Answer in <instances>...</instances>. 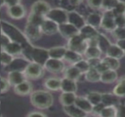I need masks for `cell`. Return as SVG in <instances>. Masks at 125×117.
<instances>
[{"mask_svg":"<svg viewBox=\"0 0 125 117\" xmlns=\"http://www.w3.org/2000/svg\"><path fill=\"white\" fill-rule=\"evenodd\" d=\"M30 101L33 106L39 109H48L53 106V95L44 90H37L31 94Z\"/></svg>","mask_w":125,"mask_h":117,"instance_id":"6da1fadb","label":"cell"},{"mask_svg":"<svg viewBox=\"0 0 125 117\" xmlns=\"http://www.w3.org/2000/svg\"><path fill=\"white\" fill-rule=\"evenodd\" d=\"M1 28H2V32L4 33L12 42L18 43L22 46L23 45L27 44L28 40L25 37L24 34H23L17 28H15L14 26L11 25L10 23L1 21Z\"/></svg>","mask_w":125,"mask_h":117,"instance_id":"7a4b0ae2","label":"cell"},{"mask_svg":"<svg viewBox=\"0 0 125 117\" xmlns=\"http://www.w3.org/2000/svg\"><path fill=\"white\" fill-rule=\"evenodd\" d=\"M68 49L75 51L80 54H84L89 45L87 40H86L79 34L69 39L68 41Z\"/></svg>","mask_w":125,"mask_h":117,"instance_id":"3957f363","label":"cell"},{"mask_svg":"<svg viewBox=\"0 0 125 117\" xmlns=\"http://www.w3.org/2000/svg\"><path fill=\"white\" fill-rule=\"evenodd\" d=\"M44 67L41 64H39L35 62H30L25 70L23 71V73L26 76V78L36 80L42 78L44 75Z\"/></svg>","mask_w":125,"mask_h":117,"instance_id":"277c9868","label":"cell"},{"mask_svg":"<svg viewBox=\"0 0 125 117\" xmlns=\"http://www.w3.org/2000/svg\"><path fill=\"white\" fill-rule=\"evenodd\" d=\"M67 15L68 12L62 8H53L51 9L45 18L60 25L67 23Z\"/></svg>","mask_w":125,"mask_h":117,"instance_id":"5b68a950","label":"cell"},{"mask_svg":"<svg viewBox=\"0 0 125 117\" xmlns=\"http://www.w3.org/2000/svg\"><path fill=\"white\" fill-rule=\"evenodd\" d=\"M29 55L31 59H32L33 62L37 63L42 66H44L47 60L49 59L48 50L41 48L32 47L29 51Z\"/></svg>","mask_w":125,"mask_h":117,"instance_id":"8992f818","label":"cell"},{"mask_svg":"<svg viewBox=\"0 0 125 117\" xmlns=\"http://www.w3.org/2000/svg\"><path fill=\"white\" fill-rule=\"evenodd\" d=\"M100 26L106 31L113 32L116 28V25L115 23V15L112 10L105 11L102 15V21Z\"/></svg>","mask_w":125,"mask_h":117,"instance_id":"52a82bcc","label":"cell"},{"mask_svg":"<svg viewBox=\"0 0 125 117\" xmlns=\"http://www.w3.org/2000/svg\"><path fill=\"white\" fill-rule=\"evenodd\" d=\"M43 67L45 70L52 73H59L64 71L65 69V66L62 60L51 58L47 60Z\"/></svg>","mask_w":125,"mask_h":117,"instance_id":"ba28073f","label":"cell"},{"mask_svg":"<svg viewBox=\"0 0 125 117\" xmlns=\"http://www.w3.org/2000/svg\"><path fill=\"white\" fill-rule=\"evenodd\" d=\"M58 32L60 33V34L66 38V39H70L73 37L79 34V29H78L75 26L73 25L67 23L60 24L59 25V30Z\"/></svg>","mask_w":125,"mask_h":117,"instance_id":"9c48e42d","label":"cell"},{"mask_svg":"<svg viewBox=\"0 0 125 117\" xmlns=\"http://www.w3.org/2000/svg\"><path fill=\"white\" fill-rule=\"evenodd\" d=\"M29 63L30 62L28 59L15 58L8 66L5 67V70L9 73L12 71H19L23 73V71L25 70V69L26 68Z\"/></svg>","mask_w":125,"mask_h":117,"instance_id":"30bf717a","label":"cell"},{"mask_svg":"<svg viewBox=\"0 0 125 117\" xmlns=\"http://www.w3.org/2000/svg\"><path fill=\"white\" fill-rule=\"evenodd\" d=\"M67 22L73 25L74 26H75L79 30L86 24V20L84 19V18L79 12L75 10L68 12Z\"/></svg>","mask_w":125,"mask_h":117,"instance_id":"8fae6325","label":"cell"},{"mask_svg":"<svg viewBox=\"0 0 125 117\" xmlns=\"http://www.w3.org/2000/svg\"><path fill=\"white\" fill-rule=\"evenodd\" d=\"M51 10L50 4L44 1H38L34 2L31 6V13L45 17L48 12Z\"/></svg>","mask_w":125,"mask_h":117,"instance_id":"7c38bea8","label":"cell"},{"mask_svg":"<svg viewBox=\"0 0 125 117\" xmlns=\"http://www.w3.org/2000/svg\"><path fill=\"white\" fill-rule=\"evenodd\" d=\"M7 13L13 19H21L25 16L26 10L24 7L17 1L15 4L8 6Z\"/></svg>","mask_w":125,"mask_h":117,"instance_id":"4fadbf2b","label":"cell"},{"mask_svg":"<svg viewBox=\"0 0 125 117\" xmlns=\"http://www.w3.org/2000/svg\"><path fill=\"white\" fill-rule=\"evenodd\" d=\"M42 33L40 27L29 23L26 24L24 30V35L28 40H37L42 36Z\"/></svg>","mask_w":125,"mask_h":117,"instance_id":"5bb4252c","label":"cell"},{"mask_svg":"<svg viewBox=\"0 0 125 117\" xmlns=\"http://www.w3.org/2000/svg\"><path fill=\"white\" fill-rule=\"evenodd\" d=\"M40 29L42 34L47 35H52L58 32L59 25L55 22L45 18V21L40 26Z\"/></svg>","mask_w":125,"mask_h":117,"instance_id":"9a60e30c","label":"cell"},{"mask_svg":"<svg viewBox=\"0 0 125 117\" xmlns=\"http://www.w3.org/2000/svg\"><path fill=\"white\" fill-rule=\"evenodd\" d=\"M102 103L105 106H115V107H118L121 104L119 97L116 96L114 93L102 94Z\"/></svg>","mask_w":125,"mask_h":117,"instance_id":"2e32d148","label":"cell"},{"mask_svg":"<svg viewBox=\"0 0 125 117\" xmlns=\"http://www.w3.org/2000/svg\"><path fill=\"white\" fill-rule=\"evenodd\" d=\"M14 92L16 95H28L31 94L32 92V85L28 81H24L23 82L14 86Z\"/></svg>","mask_w":125,"mask_h":117,"instance_id":"e0dca14e","label":"cell"},{"mask_svg":"<svg viewBox=\"0 0 125 117\" xmlns=\"http://www.w3.org/2000/svg\"><path fill=\"white\" fill-rule=\"evenodd\" d=\"M79 34L82 36L86 40H89L92 38L97 37L99 34V32H97V29L88 24H86L83 28L79 30Z\"/></svg>","mask_w":125,"mask_h":117,"instance_id":"ac0fdd59","label":"cell"},{"mask_svg":"<svg viewBox=\"0 0 125 117\" xmlns=\"http://www.w3.org/2000/svg\"><path fill=\"white\" fill-rule=\"evenodd\" d=\"M10 86H15L16 85L23 82L26 81V76L23 72L19 71H12L10 72L8 74V79H7Z\"/></svg>","mask_w":125,"mask_h":117,"instance_id":"d6986e66","label":"cell"},{"mask_svg":"<svg viewBox=\"0 0 125 117\" xmlns=\"http://www.w3.org/2000/svg\"><path fill=\"white\" fill-rule=\"evenodd\" d=\"M61 90L62 91V92L75 93L78 90L76 81L67 78H64L63 79H62L61 82Z\"/></svg>","mask_w":125,"mask_h":117,"instance_id":"ffe728a7","label":"cell"},{"mask_svg":"<svg viewBox=\"0 0 125 117\" xmlns=\"http://www.w3.org/2000/svg\"><path fill=\"white\" fill-rule=\"evenodd\" d=\"M74 105H75L78 108H79L81 110L86 112V114L92 112L93 106L90 103V102L86 99V97H77Z\"/></svg>","mask_w":125,"mask_h":117,"instance_id":"44dd1931","label":"cell"},{"mask_svg":"<svg viewBox=\"0 0 125 117\" xmlns=\"http://www.w3.org/2000/svg\"><path fill=\"white\" fill-rule=\"evenodd\" d=\"M63 111L66 114L70 117H86L88 114L78 108L75 105L63 106Z\"/></svg>","mask_w":125,"mask_h":117,"instance_id":"7402d4cb","label":"cell"},{"mask_svg":"<svg viewBox=\"0 0 125 117\" xmlns=\"http://www.w3.org/2000/svg\"><path fill=\"white\" fill-rule=\"evenodd\" d=\"M2 51L7 52V53L13 56L15 55H18L22 53L23 47L20 43L11 41L7 45H6L4 47L2 48Z\"/></svg>","mask_w":125,"mask_h":117,"instance_id":"603a6c76","label":"cell"},{"mask_svg":"<svg viewBox=\"0 0 125 117\" xmlns=\"http://www.w3.org/2000/svg\"><path fill=\"white\" fill-rule=\"evenodd\" d=\"M67 49V48L63 47V46H59V47H54V48H50L48 50L49 58L59 59V60L64 59Z\"/></svg>","mask_w":125,"mask_h":117,"instance_id":"cb8c5ba5","label":"cell"},{"mask_svg":"<svg viewBox=\"0 0 125 117\" xmlns=\"http://www.w3.org/2000/svg\"><path fill=\"white\" fill-rule=\"evenodd\" d=\"M97 39V47L99 48V49L100 50L102 53L106 54L108 48L111 45L110 40L108 39V37L106 36H105L103 34H100V33H99Z\"/></svg>","mask_w":125,"mask_h":117,"instance_id":"d4e9b609","label":"cell"},{"mask_svg":"<svg viewBox=\"0 0 125 117\" xmlns=\"http://www.w3.org/2000/svg\"><path fill=\"white\" fill-rule=\"evenodd\" d=\"M76 97L77 96L75 93L62 92L59 97V101L63 106H69L75 104Z\"/></svg>","mask_w":125,"mask_h":117,"instance_id":"484cf974","label":"cell"},{"mask_svg":"<svg viewBox=\"0 0 125 117\" xmlns=\"http://www.w3.org/2000/svg\"><path fill=\"white\" fill-rule=\"evenodd\" d=\"M106 55L107 56L115 58L119 60L125 56V51L122 48H120L116 44H111L106 53Z\"/></svg>","mask_w":125,"mask_h":117,"instance_id":"4316f807","label":"cell"},{"mask_svg":"<svg viewBox=\"0 0 125 117\" xmlns=\"http://www.w3.org/2000/svg\"><path fill=\"white\" fill-rule=\"evenodd\" d=\"M118 79V74L116 70H108L100 75V81L104 84H112Z\"/></svg>","mask_w":125,"mask_h":117,"instance_id":"83f0119b","label":"cell"},{"mask_svg":"<svg viewBox=\"0 0 125 117\" xmlns=\"http://www.w3.org/2000/svg\"><path fill=\"white\" fill-rule=\"evenodd\" d=\"M64 59L65 61H67V62H69V63L75 64L78 62L82 60L83 57H82L81 54H80V53H77L75 51H73L70 50V49L67 48V51L65 53Z\"/></svg>","mask_w":125,"mask_h":117,"instance_id":"f1b7e54d","label":"cell"},{"mask_svg":"<svg viewBox=\"0 0 125 117\" xmlns=\"http://www.w3.org/2000/svg\"><path fill=\"white\" fill-rule=\"evenodd\" d=\"M101 21H102V15H100L99 13L93 12L88 15L86 23V24L96 29L100 26Z\"/></svg>","mask_w":125,"mask_h":117,"instance_id":"f546056e","label":"cell"},{"mask_svg":"<svg viewBox=\"0 0 125 117\" xmlns=\"http://www.w3.org/2000/svg\"><path fill=\"white\" fill-rule=\"evenodd\" d=\"M82 75L83 74L73 65L64 70V78H69L75 81H77L81 77Z\"/></svg>","mask_w":125,"mask_h":117,"instance_id":"4dcf8cb0","label":"cell"},{"mask_svg":"<svg viewBox=\"0 0 125 117\" xmlns=\"http://www.w3.org/2000/svg\"><path fill=\"white\" fill-rule=\"evenodd\" d=\"M62 80L57 78H49L45 81V86L51 91H58L61 89Z\"/></svg>","mask_w":125,"mask_h":117,"instance_id":"1f68e13d","label":"cell"},{"mask_svg":"<svg viewBox=\"0 0 125 117\" xmlns=\"http://www.w3.org/2000/svg\"><path fill=\"white\" fill-rule=\"evenodd\" d=\"M100 73L95 68H90L85 73V79L91 83L100 81Z\"/></svg>","mask_w":125,"mask_h":117,"instance_id":"d6a6232c","label":"cell"},{"mask_svg":"<svg viewBox=\"0 0 125 117\" xmlns=\"http://www.w3.org/2000/svg\"><path fill=\"white\" fill-rule=\"evenodd\" d=\"M102 54V52L97 46H88L86 50L84 55L88 59H99Z\"/></svg>","mask_w":125,"mask_h":117,"instance_id":"836d02e7","label":"cell"},{"mask_svg":"<svg viewBox=\"0 0 125 117\" xmlns=\"http://www.w3.org/2000/svg\"><path fill=\"white\" fill-rule=\"evenodd\" d=\"M103 61L105 63V64L108 66L109 70H113L116 71L120 67L119 60L115 58H112V57L106 56L104 59H103Z\"/></svg>","mask_w":125,"mask_h":117,"instance_id":"e575fe53","label":"cell"},{"mask_svg":"<svg viewBox=\"0 0 125 117\" xmlns=\"http://www.w3.org/2000/svg\"><path fill=\"white\" fill-rule=\"evenodd\" d=\"M86 97L93 106L102 103V93L97 92H91L87 94Z\"/></svg>","mask_w":125,"mask_h":117,"instance_id":"d590c367","label":"cell"},{"mask_svg":"<svg viewBox=\"0 0 125 117\" xmlns=\"http://www.w3.org/2000/svg\"><path fill=\"white\" fill-rule=\"evenodd\" d=\"M45 19V17H42L40 15H37L31 13L28 18V23H27L40 27V26L42 25V23H43Z\"/></svg>","mask_w":125,"mask_h":117,"instance_id":"8d00e7d4","label":"cell"},{"mask_svg":"<svg viewBox=\"0 0 125 117\" xmlns=\"http://www.w3.org/2000/svg\"><path fill=\"white\" fill-rule=\"evenodd\" d=\"M116 107L115 106H105L100 113V117H116Z\"/></svg>","mask_w":125,"mask_h":117,"instance_id":"74e56055","label":"cell"},{"mask_svg":"<svg viewBox=\"0 0 125 117\" xmlns=\"http://www.w3.org/2000/svg\"><path fill=\"white\" fill-rule=\"evenodd\" d=\"M73 66H75L82 74H85L90 69V66L88 61L84 60L83 59L73 64Z\"/></svg>","mask_w":125,"mask_h":117,"instance_id":"f35d334b","label":"cell"},{"mask_svg":"<svg viewBox=\"0 0 125 117\" xmlns=\"http://www.w3.org/2000/svg\"><path fill=\"white\" fill-rule=\"evenodd\" d=\"M113 13L114 14L115 17L118 15H125V2L122 1H118L116 7L112 10Z\"/></svg>","mask_w":125,"mask_h":117,"instance_id":"ab89813d","label":"cell"},{"mask_svg":"<svg viewBox=\"0 0 125 117\" xmlns=\"http://www.w3.org/2000/svg\"><path fill=\"white\" fill-rule=\"evenodd\" d=\"M14 59L13 56L9 53H7V52L2 51L1 53V63L2 65L7 67L8 66Z\"/></svg>","mask_w":125,"mask_h":117,"instance_id":"60d3db41","label":"cell"},{"mask_svg":"<svg viewBox=\"0 0 125 117\" xmlns=\"http://www.w3.org/2000/svg\"><path fill=\"white\" fill-rule=\"evenodd\" d=\"M118 1L116 0H103L102 3V7L105 10V11H110L113 10L114 7H116Z\"/></svg>","mask_w":125,"mask_h":117,"instance_id":"b9f144b4","label":"cell"},{"mask_svg":"<svg viewBox=\"0 0 125 117\" xmlns=\"http://www.w3.org/2000/svg\"><path fill=\"white\" fill-rule=\"evenodd\" d=\"M113 35L114 37L117 40H125V27L124 28H116L113 32Z\"/></svg>","mask_w":125,"mask_h":117,"instance_id":"7bdbcfd3","label":"cell"},{"mask_svg":"<svg viewBox=\"0 0 125 117\" xmlns=\"http://www.w3.org/2000/svg\"><path fill=\"white\" fill-rule=\"evenodd\" d=\"M113 93L119 97H125V86L118 84L114 89Z\"/></svg>","mask_w":125,"mask_h":117,"instance_id":"ee69618b","label":"cell"},{"mask_svg":"<svg viewBox=\"0 0 125 117\" xmlns=\"http://www.w3.org/2000/svg\"><path fill=\"white\" fill-rule=\"evenodd\" d=\"M10 86L8 81L4 78H0V94L7 92Z\"/></svg>","mask_w":125,"mask_h":117,"instance_id":"f6af8a7d","label":"cell"},{"mask_svg":"<svg viewBox=\"0 0 125 117\" xmlns=\"http://www.w3.org/2000/svg\"><path fill=\"white\" fill-rule=\"evenodd\" d=\"M115 23L116 28H124L125 27V15H118L115 17Z\"/></svg>","mask_w":125,"mask_h":117,"instance_id":"bcb514c9","label":"cell"},{"mask_svg":"<svg viewBox=\"0 0 125 117\" xmlns=\"http://www.w3.org/2000/svg\"><path fill=\"white\" fill-rule=\"evenodd\" d=\"M103 0H90L87 1V4L92 9L98 10L102 7Z\"/></svg>","mask_w":125,"mask_h":117,"instance_id":"7dc6e473","label":"cell"},{"mask_svg":"<svg viewBox=\"0 0 125 117\" xmlns=\"http://www.w3.org/2000/svg\"><path fill=\"white\" fill-rule=\"evenodd\" d=\"M100 74H102V73H105V71H107V70H108L109 69H108V66L105 64V63L103 61V59H102V61L100 62V63L97 66V67L95 68Z\"/></svg>","mask_w":125,"mask_h":117,"instance_id":"c3c4849f","label":"cell"},{"mask_svg":"<svg viewBox=\"0 0 125 117\" xmlns=\"http://www.w3.org/2000/svg\"><path fill=\"white\" fill-rule=\"evenodd\" d=\"M116 117H125V105L120 104L118 107H116Z\"/></svg>","mask_w":125,"mask_h":117,"instance_id":"681fc988","label":"cell"},{"mask_svg":"<svg viewBox=\"0 0 125 117\" xmlns=\"http://www.w3.org/2000/svg\"><path fill=\"white\" fill-rule=\"evenodd\" d=\"M87 61L89 64L90 68H96L97 66L100 63L102 59H100V58L99 59H87Z\"/></svg>","mask_w":125,"mask_h":117,"instance_id":"f907efd6","label":"cell"},{"mask_svg":"<svg viewBox=\"0 0 125 117\" xmlns=\"http://www.w3.org/2000/svg\"><path fill=\"white\" fill-rule=\"evenodd\" d=\"M104 107H105V106H104L102 103H100V104H97V105H96V106H93L92 112H93V113H94L95 114L99 115V114H100V113L101 112V111L103 110V108Z\"/></svg>","mask_w":125,"mask_h":117,"instance_id":"816d5d0a","label":"cell"},{"mask_svg":"<svg viewBox=\"0 0 125 117\" xmlns=\"http://www.w3.org/2000/svg\"><path fill=\"white\" fill-rule=\"evenodd\" d=\"M10 42H11L10 39L4 34L2 32L1 34V47H4L6 45H7Z\"/></svg>","mask_w":125,"mask_h":117,"instance_id":"f5cc1de1","label":"cell"},{"mask_svg":"<svg viewBox=\"0 0 125 117\" xmlns=\"http://www.w3.org/2000/svg\"><path fill=\"white\" fill-rule=\"evenodd\" d=\"M27 117H47L44 114L37 111H32L28 114Z\"/></svg>","mask_w":125,"mask_h":117,"instance_id":"db71d44e","label":"cell"},{"mask_svg":"<svg viewBox=\"0 0 125 117\" xmlns=\"http://www.w3.org/2000/svg\"><path fill=\"white\" fill-rule=\"evenodd\" d=\"M120 48H122L124 51H125V40H117L116 43Z\"/></svg>","mask_w":125,"mask_h":117,"instance_id":"11a10c76","label":"cell"},{"mask_svg":"<svg viewBox=\"0 0 125 117\" xmlns=\"http://www.w3.org/2000/svg\"><path fill=\"white\" fill-rule=\"evenodd\" d=\"M118 84H122V85H125V75L122 76V77L118 80Z\"/></svg>","mask_w":125,"mask_h":117,"instance_id":"9f6ffc18","label":"cell"},{"mask_svg":"<svg viewBox=\"0 0 125 117\" xmlns=\"http://www.w3.org/2000/svg\"><path fill=\"white\" fill-rule=\"evenodd\" d=\"M0 19H1V11H0Z\"/></svg>","mask_w":125,"mask_h":117,"instance_id":"6f0895ef","label":"cell"},{"mask_svg":"<svg viewBox=\"0 0 125 117\" xmlns=\"http://www.w3.org/2000/svg\"></svg>","mask_w":125,"mask_h":117,"instance_id":"680465c9","label":"cell"},{"mask_svg":"<svg viewBox=\"0 0 125 117\" xmlns=\"http://www.w3.org/2000/svg\"></svg>","mask_w":125,"mask_h":117,"instance_id":"91938a15","label":"cell"}]
</instances>
